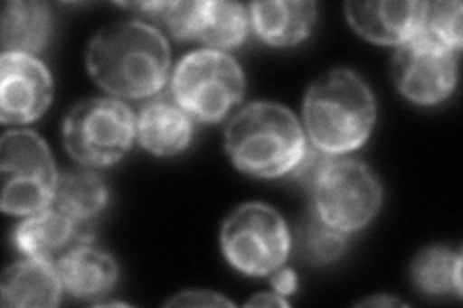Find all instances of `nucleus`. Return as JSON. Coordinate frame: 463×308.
<instances>
[{"mask_svg": "<svg viewBox=\"0 0 463 308\" xmlns=\"http://www.w3.org/2000/svg\"><path fill=\"white\" fill-rule=\"evenodd\" d=\"M87 70L109 95L153 97L170 76L168 41L156 27L139 20L107 25L87 47Z\"/></svg>", "mask_w": 463, "mask_h": 308, "instance_id": "obj_1", "label": "nucleus"}, {"mask_svg": "<svg viewBox=\"0 0 463 308\" xmlns=\"http://www.w3.org/2000/svg\"><path fill=\"white\" fill-rule=\"evenodd\" d=\"M376 120V100L355 71L336 68L318 78L303 100V124L315 149L330 156L357 151Z\"/></svg>", "mask_w": 463, "mask_h": 308, "instance_id": "obj_2", "label": "nucleus"}, {"mask_svg": "<svg viewBox=\"0 0 463 308\" xmlns=\"http://www.w3.org/2000/svg\"><path fill=\"white\" fill-rule=\"evenodd\" d=\"M224 146L240 172L270 180L292 173L306 154L307 135L289 108L251 102L228 122Z\"/></svg>", "mask_w": 463, "mask_h": 308, "instance_id": "obj_3", "label": "nucleus"}, {"mask_svg": "<svg viewBox=\"0 0 463 308\" xmlns=\"http://www.w3.org/2000/svg\"><path fill=\"white\" fill-rule=\"evenodd\" d=\"M172 95L192 118L205 124L221 122L243 100V70L226 52L194 51L174 70Z\"/></svg>", "mask_w": 463, "mask_h": 308, "instance_id": "obj_4", "label": "nucleus"}, {"mask_svg": "<svg viewBox=\"0 0 463 308\" xmlns=\"http://www.w3.org/2000/svg\"><path fill=\"white\" fill-rule=\"evenodd\" d=\"M62 137L68 154L80 164L112 166L132 149L137 120L132 108L118 98H85L66 114Z\"/></svg>", "mask_w": 463, "mask_h": 308, "instance_id": "obj_5", "label": "nucleus"}, {"mask_svg": "<svg viewBox=\"0 0 463 308\" xmlns=\"http://www.w3.org/2000/svg\"><path fill=\"white\" fill-rule=\"evenodd\" d=\"M0 207L32 216L52 207L58 172L47 143L32 129H14L0 139Z\"/></svg>", "mask_w": 463, "mask_h": 308, "instance_id": "obj_6", "label": "nucleus"}, {"mask_svg": "<svg viewBox=\"0 0 463 308\" xmlns=\"http://www.w3.org/2000/svg\"><path fill=\"white\" fill-rule=\"evenodd\" d=\"M309 189L315 214L347 236L371 224L383 207L381 182L369 166L350 158H330Z\"/></svg>", "mask_w": 463, "mask_h": 308, "instance_id": "obj_7", "label": "nucleus"}, {"mask_svg": "<svg viewBox=\"0 0 463 308\" xmlns=\"http://www.w3.org/2000/svg\"><path fill=\"white\" fill-rule=\"evenodd\" d=\"M221 243L232 266L257 277L284 266L292 251L284 218L263 202L241 204L232 212L222 224Z\"/></svg>", "mask_w": 463, "mask_h": 308, "instance_id": "obj_8", "label": "nucleus"}, {"mask_svg": "<svg viewBox=\"0 0 463 308\" xmlns=\"http://www.w3.org/2000/svg\"><path fill=\"white\" fill-rule=\"evenodd\" d=\"M392 78L398 91L415 105H439L452 95L458 81L456 52L415 33L398 47Z\"/></svg>", "mask_w": 463, "mask_h": 308, "instance_id": "obj_9", "label": "nucleus"}, {"mask_svg": "<svg viewBox=\"0 0 463 308\" xmlns=\"http://www.w3.org/2000/svg\"><path fill=\"white\" fill-rule=\"evenodd\" d=\"M54 83L39 58L22 52H3L0 58V122L32 124L51 107Z\"/></svg>", "mask_w": 463, "mask_h": 308, "instance_id": "obj_10", "label": "nucleus"}, {"mask_svg": "<svg viewBox=\"0 0 463 308\" xmlns=\"http://www.w3.org/2000/svg\"><path fill=\"white\" fill-rule=\"evenodd\" d=\"M91 241V228L76 224L54 207L27 216L14 229V245L20 253L27 258L54 264V266L71 248Z\"/></svg>", "mask_w": 463, "mask_h": 308, "instance_id": "obj_11", "label": "nucleus"}, {"mask_svg": "<svg viewBox=\"0 0 463 308\" xmlns=\"http://www.w3.org/2000/svg\"><path fill=\"white\" fill-rule=\"evenodd\" d=\"M425 3H345L352 29L376 45H403L419 29Z\"/></svg>", "mask_w": 463, "mask_h": 308, "instance_id": "obj_12", "label": "nucleus"}, {"mask_svg": "<svg viewBox=\"0 0 463 308\" xmlns=\"http://www.w3.org/2000/svg\"><path fill=\"white\" fill-rule=\"evenodd\" d=\"M250 22L260 41L270 47H292L311 35L317 5L303 0H267L250 6Z\"/></svg>", "mask_w": 463, "mask_h": 308, "instance_id": "obj_13", "label": "nucleus"}, {"mask_svg": "<svg viewBox=\"0 0 463 308\" xmlns=\"http://www.w3.org/2000/svg\"><path fill=\"white\" fill-rule=\"evenodd\" d=\"M62 282L54 264L27 258L12 264L0 280L3 306L51 308L61 303Z\"/></svg>", "mask_w": 463, "mask_h": 308, "instance_id": "obj_14", "label": "nucleus"}, {"mask_svg": "<svg viewBox=\"0 0 463 308\" xmlns=\"http://www.w3.org/2000/svg\"><path fill=\"white\" fill-rule=\"evenodd\" d=\"M62 287L76 299H95L118 282V264L103 248L81 243L56 264Z\"/></svg>", "mask_w": 463, "mask_h": 308, "instance_id": "obj_15", "label": "nucleus"}, {"mask_svg": "<svg viewBox=\"0 0 463 308\" xmlns=\"http://www.w3.org/2000/svg\"><path fill=\"white\" fill-rule=\"evenodd\" d=\"M194 137L192 116L176 102L155 100L137 116V139L155 156L182 153Z\"/></svg>", "mask_w": 463, "mask_h": 308, "instance_id": "obj_16", "label": "nucleus"}, {"mask_svg": "<svg viewBox=\"0 0 463 308\" xmlns=\"http://www.w3.org/2000/svg\"><path fill=\"white\" fill-rule=\"evenodd\" d=\"M52 32V16L45 3L12 0L3 10V52L35 56L47 47Z\"/></svg>", "mask_w": 463, "mask_h": 308, "instance_id": "obj_17", "label": "nucleus"}, {"mask_svg": "<svg viewBox=\"0 0 463 308\" xmlns=\"http://www.w3.org/2000/svg\"><path fill=\"white\" fill-rule=\"evenodd\" d=\"M250 12L240 3L201 0L194 23V39L213 51L238 49L250 32Z\"/></svg>", "mask_w": 463, "mask_h": 308, "instance_id": "obj_18", "label": "nucleus"}, {"mask_svg": "<svg viewBox=\"0 0 463 308\" xmlns=\"http://www.w3.org/2000/svg\"><path fill=\"white\" fill-rule=\"evenodd\" d=\"M109 204V189L93 170H66L58 173L52 207L80 226L90 228Z\"/></svg>", "mask_w": 463, "mask_h": 308, "instance_id": "obj_19", "label": "nucleus"}, {"mask_svg": "<svg viewBox=\"0 0 463 308\" xmlns=\"http://www.w3.org/2000/svg\"><path fill=\"white\" fill-rule=\"evenodd\" d=\"M411 275L415 287L430 297H461V253L450 247H429L417 255Z\"/></svg>", "mask_w": 463, "mask_h": 308, "instance_id": "obj_20", "label": "nucleus"}, {"mask_svg": "<svg viewBox=\"0 0 463 308\" xmlns=\"http://www.w3.org/2000/svg\"><path fill=\"white\" fill-rule=\"evenodd\" d=\"M296 255L307 264L323 266V264L336 262L347 247V233L330 228L326 222L309 209V214L301 219L296 238Z\"/></svg>", "mask_w": 463, "mask_h": 308, "instance_id": "obj_21", "label": "nucleus"}, {"mask_svg": "<svg viewBox=\"0 0 463 308\" xmlns=\"http://www.w3.org/2000/svg\"><path fill=\"white\" fill-rule=\"evenodd\" d=\"M461 18V3H425L417 33L458 54L463 45Z\"/></svg>", "mask_w": 463, "mask_h": 308, "instance_id": "obj_22", "label": "nucleus"}, {"mask_svg": "<svg viewBox=\"0 0 463 308\" xmlns=\"http://www.w3.org/2000/svg\"><path fill=\"white\" fill-rule=\"evenodd\" d=\"M168 306H232V301L213 291H184L166 303Z\"/></svg>", "mask_w": 463, "mask_h": 308, "instance_id": "obj_23", "label": "nucleus"}, {"mask_svg": "<svg viewBox=\"0 0 463 308\" xmlns=\"http://www.w3.org/2000/svg\"><path fill=\"white\" fill-rule=\"evenodd\" d=\"M270 284L274 287V293H279L280 297L294 295L298 291V275L292 268L280 266L279 270H274L270 274Z\"/></svg>", "mask_w": 463, "mask_h": 308, "instance_id": "obj_24", "label": "nucleus"}, {"mask_svg": "<svg viewBox=\"0 0 463 308\" xmlns=\"http://www.w3.org/2000/svg\"><path fill=\"white\" fill-rule=\"evenodd\" d=\"M248 306H288V301L279 293H259L248 301Z\"/></svg>", "mask_w": 463, "mask_h": 308, "instance_id": "obj_25", "label": "nucleus"}, {"mask_svg": "<svg viewBox=\"0 0 463 308\" xmlns=\"http://www.w3.org/2000/svg\"><path fill=\"white\" fill-rule=\"evenodd\" d=\"M361 304H371V306H376V304H394V306H400L403 303L398 301V299H392V297H374V299L364 301Z\"/></svg>", "mask_w": 463, "mask_h": 308, "instance_id": "obj_26", "label": "nucleus"}]
</instances>
